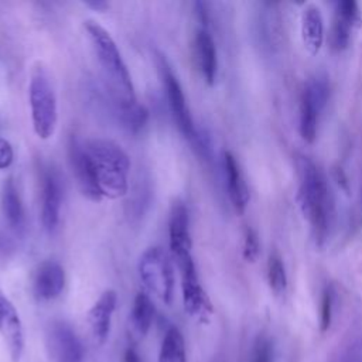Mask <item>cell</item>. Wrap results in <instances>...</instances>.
<instances>
[{"label": "cell", "mask_w": 362, "mask_h": 362, "mask_svg": "<svg viewBox=\"0 0 362 362\" xmlns=\"http://www.w3.org/2000/svg\"><path fill=\"white\" fill-rule=\"evenodd\" d=\"M85 30L96 54L115 109L137 103L132 76L113 37L105 27L93 20L85 21Z\"/></svg>", "instance_id": "obj_1"}, {"label": "cell", "mask_w": 362, "mask_h": 362, "mask_svg": "<svg viewBox=\"0 0 362 362\" xmlns=\"http://www.w3.org/2000/svg\"><path fill=\"white\" fill-rule=\"evenodd\" d=\"M300 189L298 199L304 216L308 219L314 240L322 246L327 240L332 199L324 174L307 157L298 160Z\"/></svg>", "instance_id": "obj_2"}, {"label": "cell", "mask_w": 362, "mask_h": 362, "mask_svg": "<svg viewBox=\"0 0 362 362\" xmlns=\"http://www.w3.org/2000/svg\"><path fill=\"white\" fill-rule=\"evenodd\" d=\"M83 146L95 167L102 197L116 199L126 195L130 171L126 151L117 143L99 137L83 141Z\"/></svg>", "instance_id": "obj_3"}, {"label": "cell", "mask_w": 362, "mask_h": 362, "mask_svg": "<svg viewBox=\"0 0 362 362\" xmlns=\"http://www.w3.org/2000/svg\"><path fill=\"white\" fill-rule=\"evenodd\" d=\"M28 100L35 134L42 140L49 139L57 127L58 106L49 75L41 65H37L31 72Z\"/></svg>", "instance_id": "obj_4"}, {"label": "cell", "mask_w": 362, "mask_h": 362, "mask_svg": "<svg viewBox=\"0 0 362 362\" xmlns=\"http://www.w3.org/2000/svg\"><path fill=\"white\" fill-rule=\"evenodd\" d=\"M139 274L146 288L170 304L174 294V272L167 253L160 246L148 247L139 259Z\"/></svg>", "instance_id": "obj_5"}, {"label": "cell", "mask_w": 362, "mask_h": 362, "mask_svg": "<svg viewBox=\"0 0 362 362\" xmlns=\"http://www.w3.org/2000/svg\"><path fill=\"white\" fill-rule=\"evenodd\" d=\"M181 276L182 304L185 313L199 322H208L214 314V305L199 283L192 255L177 259Z\"/></svg>", "instance_id": "obj_6"}, {"label": "cell", "mask_w": 362, "mask_h": 362, "mask_svg": "<svg viewBox=\"0 0 362 362\" xmlns=\"http://www.w3.org/2000/svg\"><path fill=\"white\" fill-rule=\"evenodd\" d=\"M329 95L327 78H311L303 88L300 96L298 132L305 143H313L317 137L318 117Z\"/></svg>", "instance_id": "obj_7"}, {"label": "cell", "mask_w": 362, "mask_h": 362, "mask_svg": "<svg viewBox=\"0 0 362 362\" xmlns=\"http://www.w3.org/2000/svg\"><path fill=\"white\" fill-rule=\"evenodd\" d=\"M157 64H158L163 86L165 89V95H167V100H168V106L173 113V117H174L180 132L184 134V137L194 143L197 140L199 132H197V129L194 126L181 83H180L178 78L175 76V74L173 72L170 64L167 62V59L163 55L157 57Z\"/></svg>", "instance_id": "obj_8"}, {"label": "cell", "mask_w": 362, "mask_h": 362, "mask_svg": "<svg viewBox=\"0 0 362 362\" xmlns=\"http://www.w3.org/2000/svg\"><path fill=\"white\" fill-rule=\"evenodd\" d=\"M47 351L52 362H82L85 349L72 329L64 321H54L47 331Z\"/></svg>", "instance_id": "obj_9"}, {"label": "cell", "mask_w": 362, "mask_h": 362, "mask_svg": "<svg viewBox=\"0 0 362 362\" xmlns=\"http://www.w3.org/2000/svg\"><path fill=\"white\" fill-rule=\"evenodd\" d=\"M68 154L72 173L76 178V182L82 194L88 197L90 201H100L103 197L98 184L95 167L92 164L89 154L85 150L83 141L78 140L75 136H71L68 144Z\"/></svg>", "instance_id": "obj_10"}, {"label": "cell", "mask_w": 362, "mask_h": 362, "mask_svg": "<svg viewBox=\"0 0 362 362\" xmlns=\"http://www.w3.org/2000/svg\"><path fill=\"white\" fill-rule=\"evenodd\" d=\"M0 335L7 346L11 362H20L24 352V345H25L23 324L16 307L1 290H0Z\"/></svg>", "instance_id": "obj_11"}, {"label": "cell", "mask_w": 362, "mask_h": 362, "mask_svg": "<svg viewBox=\"0 0 362 362\" xmlns=\"http://www.w3.org/2000/svg\"><path fill=\"white\" fill-rule=\"evenodd\" d=\"M62 205V185L59 175L52 168H45L41 177V223L52 233L59 222Z\"/></svg>", "instance_id": "obj_12"}, {"label": "cell", "mask_w": 362, "mask_h": 362, "mask_svg": "<svg viewBox=\"0 0 362 362\" xmlns=\"http://www.w3.org/2000/svg\"><path fill=\"white\" fill-rule=\"evenodd\" d=\"M117 294L115 290H105L88 311V325L93 341L103 345L109 337L112 317L116 310Z\"/></svg>", "instance_id": "obj_13"}, {"label": "cell", "mask_w": 362, "mask_h": 362, "mask_svg": "<svg viewBox=\"0 0 362 362\" xmlns=\"http://www.w3.org/2000/svg\"><path fill=\"white\" fill-rule=\"evenodd\" d=\"M65 287L64 267L55 260L42 262L34 274L33 291L41 301L57 298Z\"/></svg>", "instance_id": "obj_14"}, {"label": "cell", "mask_w": 362, "mask_h": 362, "mask_svg": "<svg viewBox=\"0 0 362 362\" xmlns=\"http://www.w3.org/2000/svg\"><path fill=\"white\" fill-rule=\"evenodd\" d=\"M170 250L174 259L191 255V235H189V216L188 209L182 202H175L170 212L168 221Z\"/></svg>", "instance_id": "obj_15"}, {"label": "cell", "mask_w": 362, "mask_h": 362, "mask_svg": "<svg viewBox=\"0 0 362 362\" xmlns=\"http://www.w3.org/2000/svg\"><path fill=\"white\" fill-rule=\"evenodd\" d=\"M223 167L229 199L238 214H243L249 202V189L236 157L230 151L223 153Z\"/></svg>", "instance_id": "obj_16"}, {"label": "cell", "mask_w": 362, "mask_h": 362, "mask_svg": "<svg viewBox=\"0 0 362 362\" xmlns=\"http://www.w3.org/2000/svg\"><path fill=\"white\" fill-rule=\"evenodd\" d=\"M194 52H195L197 65L201 71L204 81L208 85H212L215 82L216 72H218V57H216V47L214 42V38L205 27L199 28L195 33Z\"/></svg>", "instance_id": "obj_17"}, {"label": "cell", "mask_w": 362, "mask_h": 362, "mask_svg": "<svg viewBox=\"0 0 362 362\" xmlns=\"http://www.w3.org/2000/svg\"><path fill=\"white\" fill-rule=\"evenodd\" d=\"M1 211L4 219L14 230H23L25 225L24 206L18 194V189L11 178H8L1 191Z\"/></svg>", "instance_id": "obj_18"}, {"label": "cell", "mask_w": 362, "mask_h": 362, "mask_svg": "<svg viewBox=\"0 0 362 362\" xmlns=\"http://www.w3.org/2000/svg\"><path fill=\"white\" fill-rule=\"evenodd\" d=\"M301 35L304 45L313 54L318 52L324 40V20L318 7L308 6L301 17Z\"/></svg>", "instance_id": "obj_19"}, {"label": "cell", "mask_w": 362, "mask_h": 362, "mask_svg": "<svg viewBox=\"0 0 362 362\" xmlns=\"http://www.w3.org/2000/svg\"><path fill=\"white\" fill-rule=\"evenodd\" d=\"M154 304L148 294L139 291L134 297L130 313V324L137 335L144 337L148 332L154 320Z\"/></svg>", "instance_id": "obj_20"}, {"label": "cell", "mask_w": 362, "mask_h": 362, "mask_svg": "<svg viewBox=\"0 0 362 362\" xmlns=\"http://www.w3.org/2000/svg\"><path fill=\"white\" fill-rule=\"evenodd\" d=\"M157 362H187L185 341L177 327H170L165 331Z\"/></svg>", "instance_id": "obj_21"}, {"label": "cell", "mask_w": 362, "mask_h": 362, "mask_svg": "<svg viewBox=\"0 0 362 362\" xmlns=\"http://www.w3.org/2000/svg\"><path fill=\"white\" fill-rule=\"evenodd\" d=\"M356 23V20H352L346 16H342L335 11L331 31H329V45L334 51H342L348 47L349 37H351V30L352 25Z\"/></svg>", "instance_id": "obj_22"}, {"label": "cell", "mask_w": 362, "mask_h": 362, "mask_svg": "<svg viewBox=\"0 0 362 362\" xmlns=\"http://www.w3.org/2000/svg\"><path fill=\"white\" fill-rule=\"evenodd\" d=\"M115 113H116L119 122L122 123V126L126 127L132 133L140 132L148 120V110L140 103L115 109Z\"/></svg>", "instance_id": "obj_23"}, {"label": "cell", "mask_w": 362, "mask_h": 362, "mask_svg": "<svg viewBox=\"0 0 362 362\" xmlns=\"http://www.w3.org/2000/svg\"><path fill=\"white\" fill-rule=\"evenodd\" d=\"M267 281L272 291L277 296L283 294L287 288V274L281 257L277 253H272L267 260Z\"/></svg>", "instance_id": "obj_24"}, {"label": "cell", "mask_w": 362, "mask_h": 362, "mask_svg": "<svg viewBox=\"0 0 362 362\" xmlns=\"http://www.w3.org/2000/svg\"><path fill=\"white\" fill-rule=\"evenodd\" d=\"M260 253V243H259V236L256 230L252 228L245 229V236H243V249L242 255L246 262H255Z\"/></svg>", "instance_id": "obj_25"}, {"label": "cell", "mask_w": 362, "mask_h": 362, "mask_svg": "<svg viewBox=\"0 0 362 362\" xmlns=\"http://www.w3.org/2000/svg\"><path fill=\"white\" fill-rule=\"evenodd\" d=\"M273 345L267 337H257L253 344L249 362H272Z\"/></svg>", "instance_id": "obj_26"}, {"label": "cell", "mask_w": 362, "mask_h": 362, "mask_svg": "<svg viewBox=\"0 0 362 362\" xmlns=\"http://www.w3.org/2000/svg\"><path fill=\"white\" fill-rule=\"evenodd\" d=\"M332 321V294L329 288L322 291L321 297V311H320V329L321 332H327L331 327Z\"/></svg>", "instance_id": "obj_27"}, {"label": "cell", "mask_w": 362, "mask_h": 362, "mask_svg": "<svg viewBox=\"0 0 362 362\" xmlns=\"http://www.w3.org/2000/svg\"><path fill=\"white\" fill-rule=\"evenodd\" d=\"M14 160V151L8 140L0 137V170H6Z\"/></svg>", "instance_id": "obj_28"}, {"label": "cell", "mask_w": 362, "mask_h": 362, "mask_svg": "<svg viewBox=\"0 0 362 362\" xmlns=\"http://www.w3.org/2000/svg\"><path fill=\"white\" fill-rule=\"evenodd\" d=\"M123 362H141V359L134 348H127L123 354Z\"/></svg>", "instance_id": "obj_29"}, {"label": "cell", "mask_w": 362, "mask_h": 362, "mask_svg": "<svg viewBox=\"0 0 362 362\" xmlns=\"http://www.w3.org/2000/svg\"><path fill=\"white\" fill-rule=\"evenodd\" d=\"M335 178H337L338 184H341V187H342L345 191H348V178H346L345 173H344L341 168H337V170H335Z\"/></svg>", "instance_id": "obj_30"}, {"label": "cell", "mask_w": 362, "mask_h": 362, "mask_svg": "<svg viewBox=\"0 0 362 362\" xmlns=\"http://www.w3.org/2000/svg\"><path fill=\"white\" fill-rule=\"evenodd\" d=\"M88 6H90V7L99 10V8H105L107 4H106V3H102V1H96V3L93 1V3H88Z\"/></svg>", "instance_id": "obj_31"}]
</instances>
